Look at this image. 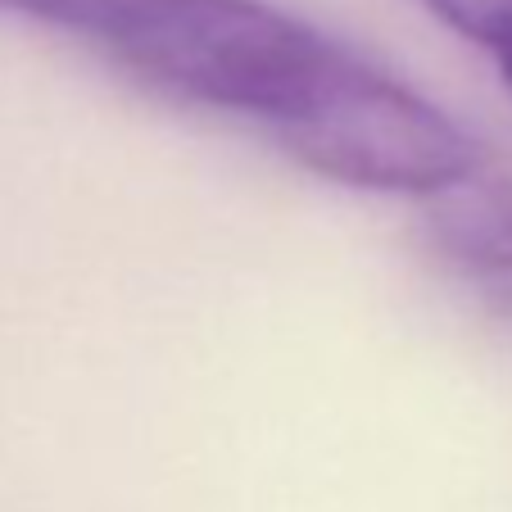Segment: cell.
Segmentation results:
<instances>
[{
    "mask_svg": "<svg viewBox=\"0 0 512 512\" xmlns=\"http://www.w3.org/2000/svg\"><path fill=\"white\" fill-rule=\"evenodd\" d=\"M145 0H0V10L28 14V19L46 23V28L73 32L82 41H96L100 50L132 23V14Z\"/></svg>",
    "mask_w": 512,
    "mask_h": 512,
    "instance_id": "cell-3",
    "label": "cell"
},
{
    "mask_svg": "<svg viewBox=\"0 0 512 512\" xmlns=\"http://www.w3.org/2000/svg\"><path fill=\"white\" fill-rule=\"evenodd\" d=\"M431 19L485 50L503 91L512 96V0H417Z\"/></svg>",
    "mask_w": 512,
    "mask_h": 512,
    "instance_id": "cell-2",
    "label": "cell"
},
{
    "mask_svg": "<svg viewBox=\"0 0 512 512\" xmlns=\"http://www.w3.org/2000/svg\"><path fill=\"white\" fill-rule=\"evenodd\" d=\"M426 204L435 250L481 281H512V164L481 150L476 164Z\"/></svg>",
    "mask_w": 512,
    "mask_h": 512,
    "instance_id": "cell-1",
    "label": "cell"
}]
</instances>
